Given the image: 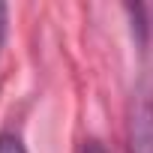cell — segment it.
Returning a JSON list of instances; mask_svg holds the SVG:
<instances>
[{"mask_svg":"<svg viewBox=\"0 0 153 153\" xmlns=\"http://www.w3.org/2000/svg\"><path fill=\"white\" fill-rule=\"evenodd\" d=\"M129 153H153V99L138 96L129 114Z\"/></svg>","mask_w":153,"mask_h":153,"instance_id":"6da1fadb","label":"cell"},{"mask_svg":"<svg viewBox=\"0 0 153 153\" xmlns=\"http://www.w3.org/2000/svg\"><path fill=\"white\" fill-rule=\"evenodd\" d=\"M6 21H9V9L6 3H0V48H3V39H6Z\"/></svg>","mask_w":153,"mask_h":153,"instance_id":"3957f363","label":"cell"},{"mask_svg":"<svg viewBox=\"0 0 153 153\" xmlns=\"http://www.w3.org/2000/svg\"><path fill=\"white\" fill-rule=\"evenodd\" d=\"M0 153H27L15 132H0Z\"/></svg>","mask_w":153,"mask_h":153,"instance_id":"7a4b0ae2","label":"cell"},{"mask_svg":"<svg viewBox=\"0 0 153 153\" xmlns=\"http://www.w3.org/2000/svg\"><path fill=\"white\" fill-rule=\"evenodd\" d=\"M81 153H108L96 138H90V141H84V147H81Z\"/></svg>","mask_w":153,"mask_h":153,"instance_id":"277c9868","label":"cell"}]
</instances>
